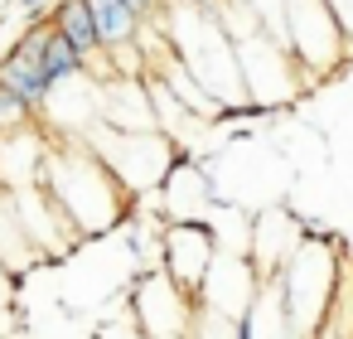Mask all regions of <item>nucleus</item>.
I'll return each instance as SVG.
<instances>
[{
  "instance_id": "obj_7",
  "label": "nucleus",
  "mask_w": 353,
  "mask_h": 339,
  "mask_svg": "<svg viewBox=\"0 0 353 339\" xmlns=\"http://www.w3.org/2000/svg\"><path fill=\"white\" fill-rule=\"evenodd\" d=\"M25 112V102L15 97V93H6V88H0V117H20Z\"/></svg>"
},
{
  "instance_id": "obj_1",
  "label": "nucleus",
  "mask_w": 353,
  "mask_h": 339,
  "mask_svg": "<svg viewBox=\"0 0 353 339\" xmlns=\"http://www.w3.org/2000/svg\"><path fill=\"white\" fill-rule=\"evenodd\" d=\"M281 25L290 30L285 39H290V49L300 54L305 68L329 73L353 54V44L343 39L339 20L329 10V0H281Z\"/></svg>"
},
{
  "instance_id": "obj_4",
  "label": "nucleus",
  "mask_w": 353,
  "mask_h": 339,
  "mask_svg": "<svg viewBox=\"0 0 353 339\" xmlns=\"http://www.w3.org/2000/svg\"><path fill=\"white\" fill-rule=\"evenodd\" d=\"M49 25H54L59 35H68L83 54H97V49H102V39H97V20H92V6H88V0H59Z\"/></svg>"
},
{
  "instance_id": "obj_3",
  "label": "nucleus",
  "mask_w": 353,
  "mask_h": 339,
  "mask_svg": "<svg viewBox=\"0 0 353 339\" xmlns=\"http://www.w3.org/2000/svg\"><path fill=\"white\" fill-rule=\"evenodd\" d=\"M92 6V20H97V39H102V49H121V44H131L141 30V15L126 6V0H88Z\"/></svg>"
},
{
  "instance_id": "obj_9",
  "label": "nucleus",
  "mask_w": 353,
  "mask_h": 339,
  "mask_svg": "<svg viewBox=\"0 0 353 339\" xmlns=\"http://www.w3.org/2000/svg\"><path fill=\"white\" fill-rule=\"evenodd\" d=\"M20 6H25V10H30V15H39V10H44V6H49V0H20Z\"/></svg>"
},
{
  "instance_id": "obj_2",
  "label": "nucleus",
  "mask_w": 353,
  "mask_h": 339,
  "mask_svg": "<svg viewBox=\"0 0 353 339\" xmlns=\"http://www.w3.org/2000/svg\"><path fill=\"white\" fill-rule=\"evenodd\" d=\"M44 39H49V25L44 30H30L6 59H0V88L15 93L25 107H39L49 97V88H54V78L44 68Z\"/></svg>"
},
{
  "instance_id": "obj_5",
  "label": "nucleus",
  "mask_w": 353,
  "mask_h": 339,
  "mask_svg": "<svg viewBox=\"0 0 353 339\" xmlns=\"http://www.w3.org/2000/svg\"><path fill=\"white\" fill-rule=\"evenodd\" d=\"M83 64H88V54H83L68 35H59V30L49 25V39H44V68H49V78H54V83L78 78V73H83Z\"/></svg>"
},
{
  "instance_id": "obj_6",
  "label": "nucleus",
  "mask_w": 353,
  "mask_h": 339,
  "mask_svg": "<svg viewBox=\"0 0 353 339\" xmlns=\"http://www.w3.org/2000/svg\"><path fill=\"white\" fill-rule=\"evenodd\" d=\"M329 10H334V20H339L343 39L353 44V0H329Z\"/></svg>"
},
{
  "instance_id": "obj_8",
  "label": "nucleus",
  "mask_w": 353,
  "mask_h": 339,
  "mask_svg": "<svg viewBox=\"0 0 353 339\" xmlns=\"http://www.w3.org/2000/svg\"><path fill=\"white\" fill-rule=\"evenodd\" d=\"M126 6H131L136 15H155V10L165 6V0H126Z\"/></svg>"
}]
</instances>
